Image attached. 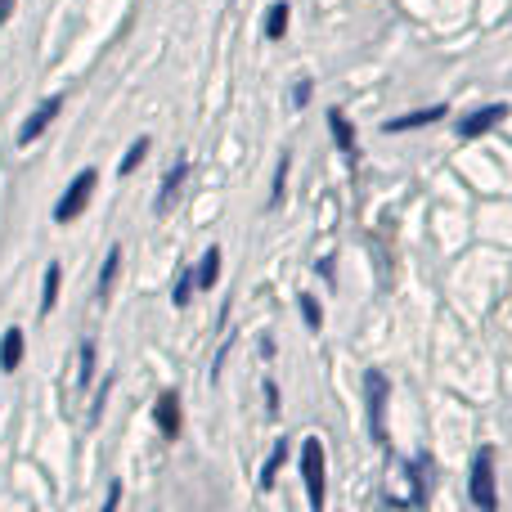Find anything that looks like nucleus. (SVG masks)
Returning a JSON list of instances; mask_svg holds the SVG:
<instances>
[{
  "instance_id": "15",
  "label": "nucleus",
  "mask_w": 512,
  "mask_h": 512,
  "mask_svg": "<svg viewBox=\"0 0 512 512\" xmlns=\"http://www.w3.org/2000/svg\"><path fill=\"white\" fill-rule=\"evenodd\" d=\"M436 117H445V108H423V113L396 117V122H387V131H414V126H427V122H436Z\"/></svg>"
},
{
  "instance_id": "13",
  "label": "nucleus",
  "mask_w": 512,
  "mask_h": 512,
  "mask_svg": "<svg viewBox=\"0 0 512 512\" xmlns=\"http://www.w3.org/2000/svg\"><path fill=\"white\" fill-rule=\"evenodd\" d=\"M288 18H292V9L283 5H270V14H265V36H270V41H283V32H288Z\"/></svg>"
},
{
  "instance_id": "3",
  "label": "nucleus",
  "mask_w": 512,
  "mask_h": 512,
  "mask_svg": "<svg viewBox=\"0 0 512 512\" xmlns=\"http://www.w3.org/2000/svg\"><path fill=\"white\" fill-rule=\"evenodd\" d=\"M364 391H369V427H373V441L387 445V423H382V414H387V378H382L378 369L364 373Z\"/></svg>"
},
{
  "instance_id": "10",
  "label": "nucleus",
  "mask_w": 512,
  "mask_h": 512,
  "mask_svg": "<svg viewBox=\"0 0 512 512\" xmlns=\"http://www.w3.org/2000/svg\"><path fill=\"white\" fill-rule=\"evenodd\" d=\"M194 279H198V288H207V292L216 288V279H221V248H207V252H203V261H198V274H194Z\"/></svg>"
},
{
  "instance_id": "22",
  "label": "nucleus",
  "mask_w": 512,
  "mask_h": 512,
  "mask_svg": "<svg viewBox=\"0 0 512 512\" xmlns=\"http://www.w3.org/2000/svg\"><path fill=\"white\" fill-rule=\"evenodd\" d=\"M292 104H297V108H301V104H310V81H306V77H301L297 86H292Z\"/></svg>"
},
{
  "instance_id": "20",
  "label": "nucleus",
  "mask_w": 512,
  "mask_h": 512,
  "mask_svg": "<svg viewBox=\"0 0 512 512\" xmlns=\"http://www.w3.org/2000/svg\"><path fill=\"white\" fill-rule=\"evenodd\" d=\"M194 283H198V279L185 270V274L176 279V288H171V301H176V306H189V292H194Z\"/></svg>"
},
{
  "instance_id": "1",
  "label": "nucleus",
  "mask_w": 512,
  "mask_h": 512,
  "mask_svg": "<svg viewBox=\"0 0 512 512\" xmlns=\"http://www.w3.org/2000/svg\"><path fill=\"white\" fill-rule=\"evenodd\" d=\"M301 481H306L310 508H324V441L319 436H306L301 445Z\"/></svg>"
},
{
  "instance_id": "23",
  "label": "nucleus",
  "mask_w": 512,
  "mask_h": 512,
  "mask_svg": "<svg viewBox=\"0 0 512 512\" xmlns=\"http://www.w3.org/2000/svg\"><path fill=\"white\" fill-rule=\"evenodd\" d=\"M265 400H270V414H279V387L274 382H265Z\"/></svg>"
},
{
  "instance_id": "17",
  "label": "nucleus",
  "mask_w": 512,
  "mask_h": 512,
  "mask_svg": "<svg viewBox=\"0 0 512 512\" xmlns=\"http://www.w3.org/2000/svg\"><path fill=\"white\" fill-rule=\"evenodd\" d=\"M95 378V342H81V360H77V382L86 387V382Z\"/></svg>"
},
{
  "instance_id": "2",
  "label": "nucleus",
  "mask_w": 512,
  "mask_h": 512,
  "mask_svg": "<svg viewBox=\"0 0 512 512\" xmlns=\"http://www.w3.org/2000/svg\"><path fill=\"white\" fill-rule=\"evenodd\" d=\"M95 185H99V176H95V167H86L77 180L68 185V194L54 203V221L59 225H68V221H77L81 212H86V203H90V194H95Z\"/></svg>"
},
{
  "instance_id": "21",
  "label": "nucleus",
  "mask_w": 512,
  "mask_h": 512,
  "mask_svg": "<svg viewBox=\"0 0 512 512\" xmlns=\"http://www.w3.org/2000/svg\"><path fill=\"white\" fill-rule=\"evenodd\" d=\"M301 315H306V324H310V328L324 324V310L315 306V297H301Z\"/></svg>"
},
{
  "instance_id": "7",
  "label": "nucleus",
  "mask_w": 512,
  "mask_h": 512,
  "mask_svg": "<svg viewBox=\"0 0 512 512\" xmlns=\"http://www.w3.org/2000/svg\"><path fill=\"white\" fill-rule=\"evenodd\" d=\"M185 176H189V158H180L176 167L162 176V189H158V203H153V212L158 216H167L171 212V203H176V194H180V185H185Z\"/></svg>"
},
{
  "instance_id": "4",
  "label": "nucleus",
  "mask_w": 512,
  "mask_h": 512,
  "mask_svg": "<svg viewBox=\"0 0 512 512\" xmlns=\"http://www.w3.org/2000/svg\"><path fill=\"white\" fill-rule=\"evenodd\" d=\"M472 504L481 508H499V495H495V472H490V450L477 454V463H472Z\"/></svg>"
},
{
  "instance_id": "18",
  "label": "nucleus",
  "mask_w": 512,
  "mask_h": 512,
  "mask_svg": "<svg viewBox=\"0 0 512 512\" xmlns=\"http://www.w3.org/2000/svg\"><path fill=\"white\" fill-rule=\"evenodd\" d=\"M283 459H288V445L279 441V445H274V454H270V463H265V468H261V486H265V490L274 486V472L283 468Z\"/></svg>"
},
{
  "instance_id": "5",
  "label": "nucleus",
  "mask_w": 512,
  "mask_h": 512,
  "mask_svg": "<svg viewBox=\"0 0 512 512\" xmlns=\"http://www.w3.org/2000/svg\"><path fill=\"white\" fill-rule=\"evenodd\" d=\"M59 108H63V95H50V99H45V104L36 108V113L27 117L23 126H18V144H23V149H27V144H32V140H41V135L50 131V122H54V117H59Z\"/></svg>"
},
{
  "instance_id": "8",
  "label": "nucleus",
  "mask_w": 512,
  "mask_h": 512,
  "mask_svg": "<svg viewBox=\"0 0 512 512\" xmlns=\"http://www.w3.org/2000/svg\"><path fill=\"white\" fill-rule=\"evenodd\" d=\"M508 117V108L504 104H490V108H481V113H472V117H463L459 122V135L463 140H477L481 131H490V126H499Z\"/></svg>"
},
{
  "instance_id": "16",
  "label": "nucleus",
  "mask_w": 512,
  "mask_h": 512,
  "mask_svg": "<svg viewBox=\"0 0 512 512\" xmlns=\"http://www.w3.org/2000/svg\"><path fill=\"white\" fill-rule=\"evenodd\" d=\"M54 301H59V265H45V283H41V310L50 315L54 310Z\"/></svg>"
},
{
  "instance_id": "9",
  "label": "nucleus",
  "mask_w": 512,
  "mask_h": 512,
  "mask_svg": "<svg viewBox=\"0 0 512 512\" xmlns=\"http://www.w3.org/2000/svg\"><path fill=\"white\" fill-rule=\"evenodd\" d=\"M23 351H27L23 328H5V337H0V373H14L23 364Z\"/></svg>"
},
{
  "instance_id": "19",
  "label": "nucleus",
  "mask_w": 512,
  "mask_h": 512,
  "mask_svg": "<svg viewBox=\"0 0 512 512\" xmlns=\"http://www.w3.org/2000/svg\"><path fill=\"white\" fill-rule=\"evenodd\" d=\"M288 167H292V158L283 153V158H279V171H274V194H270V207H279V203H283V189H288Z\"/></svg>"
},
{
  "instance_id": "12",
  "label": "nucleus",
  "mask_w": 512,
  "mask_h": 512,
  "mask_svg": "<svg viewBox=\"0 0 512 512\" xmlns=\"http://www.w3.org/2000/svg\"><path fill=\"white\" fill-rule=\"evenodd\" d=\"M328 131H333V140H337V149L342 153H355V131H351V122H346V113H328Z\"/></svg>"
},
{
  "instance_id": "6",
  "label": "nucleus",
  "mask_w": 512,
  "mask_h": 512,
  "mask_svg": "<svg viewBox=\"0 0 512 512\" xmlns=\"http://www.w3.org/2000/svg\"><path fill=\"white\" fill-rule=\"evenodd\" d=\"M153 423H158V432L167 436V441H176L180 427H185V414H180V396L176 391H162L158 405H153Z\"/></svg>"
},
{
  "instance_id": "24",
  "label": "nucleus",
  "mask_w": 512,
  "mask_h": 512,
  "mask_svg": "<svg viewBox=\"0 0 512 512\" xmlns=\"http://www.w3.org/2000/svg\"><path fill=\"white\" fill-rule=\"evenodd\" d=\"M9 14H14V0H0V23H9Z\"/></svg>"
},
{
  "instance_id": "14",
  "label": "nucleus",
  "mask_w": 512,
  "mask_h": 512,
  "mask_svg": "<svg viewBox=\"0 0 512 512\" xmlns=\"http://www.w3.org/2000/svg\"><path fill=\"white\" fill-rule=\"evenodd\" d=\"M149 144H153V140H149V135H140V140H135V144H131V149H126V158H122V162H117V176H131V171H135V167H140V162H144V158H149Z\"/></svg>"
},
{
  "instance_id": "11",
  "label": "nucleus",
  "mask_w": 512,
  "mask_h": 512,
  "mask_svg": "<svg viewBox=\"0 0 512 512\" xmlns=\"http://www.w3.org/2000/svg\"><path fill=\"white\" fill-rule=\"evenodd\" d=\"M117 270H122V248H113V252H108L104 270H99V283H95L99 301H108V297H113V283H117Z\"/></svg>"
}]
</instances>
